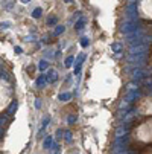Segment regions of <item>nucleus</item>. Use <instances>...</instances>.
<instances>
[{"instance_id": "f257e3e1", "label": "nucleus", "mask_w": 152, "mask_h": 154, "mask_svg": "<svg viewBox=\"0 0 152 154\" xmlns=\"http://www.w3.org/2000/svg\"><path fill=\"white\" fill-rule=\"evenodd\" d=\"M140 112L146 116L152 114V98H146L140 102Z\"/></svg>"}, {"instance_id": "f03ea898", "label": "nucleus", "mask_w": 152, "mask_h": 154, "mask_svg": "<svg viewBox=\"0 0 152 154\" xmlns=\"http://www.w3.org/2000/svg\"><path fill=\"white\" fill-rule=\"evenodd\" d=\"M140 11L143 15H146V19H152V0H143Z\"/></svg>"}, {"instance_id": "7ed1b4c3", "label": "nucleus", "mask_w": 152, "mask_h": 154, "mask_svg": "<svg viewBox=\"0 0 152 154\" xmlns=\"http://www.w3.org/2000/svg\"><path fill=\"white\" fill-rule=\"evenodd\" d=\"M149 125H151V130H149V133L152 134V121L149 122ZM141 128L143 130H140V131H145L146 128H145V127H141ZM141 134V140H145V142H147V137H151V142H152V136H149V134H145V133H140Z\"/></svg>"}]
</instances>
